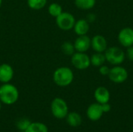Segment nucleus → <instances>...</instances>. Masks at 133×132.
<instances>
[{"label":"nucleus","instance_id":"1","mask_svg":"<svg viewBox=\"0 0 133 132\" xmlns=\"http://www.w3.org/2000/svg\"><path fill=\"white\" fill-rule=\"evenodd\" d=\"M53 82L60 87H66L72 84L74 80L73 71L67 66L57 68L53 72Z\"/></svg>","mask_w":133,"mask_h":132},{"label":"nucleus","instance_id":"2","mask_svg":"<svg viewBox=\"0 0 133 132\" xmlns=\"http://www.w3.org/2000/svg\"><path fill=\"white\" fill-rule=\"evenodd\" d=\"M19 90L10 82L3 83L0 86V101L5 105H12L19 99Z\"/></svg>","mask_w":133,"mask_h":132},{"label":"nucleus","instance_id":"3","mask_svg":"<svg viewBox=\"0 0 133 132\" xmlns=\"http://www.w3.org/2000/svg\"><path fill=\"white\" fill-rule=\"evenodd\" d=\"M106 61L112 65H120L125 59V53L118 47H108L104 51Z\"/></svg>","mask_w":133,"mask_h":132},{"label":"nucleus","instance_id":"4","mask_svg":"<svg viewBox=\"0 0 133 132\" xmlns=\"http://www.w3.org/2000/svg\"><path fill=\"white\" fill-rule=\"evenodd\" d=\"M51 111L53 116L57 119L65 118L69 114V107L67 103L62 98H55L51 103Z\"/></svg>","mask_w":133,"mask_h":132},{"label":"nucleus","instance_id":"5","mask_svg":"<svg viewBox=\"0 0 133 132\" xmlns=\"http://www.w3.org/2000/svg\"><path fill=\"white\" fill-rule=\"evenodd\" d=\"M76 19L75 16L69 12H62L58 17L55 18L57 26L64 31H68L73 29Z\"/></svg>","mask_w":133,"mask_h":132},{"label":"nucleus","instance_id":"6","mask_svg":"<svg viewBox=\"0 0 133 132\" xmlns=\"http://www.w3.org/2000/svg\"><path fill=\"white\" fill-rule=\"evenodd\" d=\"M71 63L72 66L80 71L87 69L90 65V58L86 52L76 51L71 56Z\"/></svg>","mask_w":133,"mask_h":132},{"label":"nucleus","instance_id":"7","mask_svg":"<svg viewBox=\"0 0 133 132\" xmlns=\"http://www.w3.org/2000/svg\"><path fill=\"white\" fill-rule=\"evenodd\" d=\"M108 76L112 82L116 84H121L127 80L129 77V72L127 69L121 65H114V67L111 68Z\"/></svg>","mask_w":133,"mask_h":132},{"label":"nucleus","instance_id":"8","mask_svg":"<svg viewBox=\"0 0 133 132\" xmlns=\"http://www.w3.org/2000/svg\"><path fill=\"white\" fill-rule=\"evenodd\" d=\"M118 40L119 44L125 47H129L133 45V29L131 27H125L122 29L118 34Z\"/></svg>","mask_w":133,"mask_h":132},{"label":"nucleus","instance_id":"9","mask_svg":"<svg viewBox=\"0 0 133 132\" xmlns=\"http://www.w3.org/2000/svg\"><path fill=\"white\" fill-rule=\"evenodd\" d=\"M108 47V41L103 35L97 34L91 38V48L95 52L104 53Z\"/></svg>","mask_w":133,"mask_h":132},{"label":"nucleus","instance_id":"10","mask_svg":"<svg viewBox=\"0 0 133 132\" xmlns=\"http://www.w3.org/2000/svg\"><path fill=\"white\" fill-rule=\"evenodd\" d=\"M73 44L76 51L87 52L91 47V38L87 35L78 36Z\"/></svg>","mask_w":133,"mask_h":132},{"label":"nucleus","instance_id":"11","mask_svg":"<svg viewBox=\"0 0 133 132\" xmlns=\"http://www.w3.org/2000/svg\"><path fill=\"white\" fill-rule=\"evenodd\" d=\"M13 68L8 63L0 65V83H8L13 79Z\"/></svg>","mask_w":133,"mask_h":132},{"label":"nucleus","instance_id":"12","mask_svg":"<svg viewBox=\"0 0 133 132\" xmlns=\"http://www.w3.org/2000/svg\"><path fill=\"white\" fill-rule=\"evenodd\" d=\"M103 114H104V112L102 110L101 104H100L98 103L90 104L87 110V117L90 121H97L100 120Z\"/></svg>","mask_w":133,"mask_h":132},{"label":"nucleus","instance_id":"13","mask_svg":"<svg viewBox=\"0 0 133 132\" xmlns=\"http://www.w3.org/2000/svg\"><path fill=\"white\" fill-rule=\"evenodd\" d=\"M94 98L97 103L103 104L108 103L111 98V94L109 90L104 86H99L94 91Z\"/></svg>","mask_w":133,"mask_h":132},{"label":"nucleus","instance_id":"14","mask_svg":"<svg viewBox=\"0 0 133 132\" xmlns=\"http://www.w3.org/2000/svg\"><path fill=\"white\" fill-rule=\"evenodd\" d=\"M90 28V23L86 19H79L76 21L72 30L77 36H82L87 35Z\"/></svg>","mask_w":133,"mask_h":132},{"label":"nucleus","instance_id":"15","mask_svg":"<svg viewBox=\"0 0 133 132\" xmlns=\"http://www.w3.org/2000/svg\"><path fill=\"white\" fill-rule=\"evenodd\" d=\"M90 65L94 67H100L106 62V58L104 53L95 52L90 57Z\"/></svg>","mask_w":133,"mask_h":132},{"label":"nucleus","instance_id":"16","mask_svg":"<svg viewBox=\"0 0 133 132\" xmlns=\"http://www.w3.org/2000/svg\"><path fill=\"white\" fill-rule=\"evenodd\" d=\"M66 121L67 123L71 126V127H78L82 123V117L81 116L76 113V112H71L69 113L66 116Z\"/></svg>","mask_w":133,"mask_h":132},{"label":"nucleus","instance_id":"17","mask_svg":"<svg viewBox=\"0 0 133 132\" xmlns=\"http://www.w3.org/2000/svg\"><path fill=\"white\" fill-rule=\"evenodd\" d=\"M97 0H75L74 3L76 8L81 10H90L96 5Z\"/></svg>","mask_w":133,"mask_h":132},{"label":"nucleus","instance_id":"18","mask_svg":"<svg viewBox=\"0 0 133 132\" xmlns=\"http://www.w3.org/2000/svg\"><path fill=\"white\" fill-rule=\"evenodd\" d=\"M48 12L50 16H51L52 17L56 18L63 12L62 6L60 4L57 3V2H52L48 5Z\"/></svg>","mask_w":133,"mask_h":132},{"label":"nucleus","instance_id":"19","mask_svg":"<svg viewBox=\"0 0 133 132\" xmlns=\"http://www.w3.org/2000/svg\"><path fill=\"white\" fill-rule=\"evenodd\" d=\"M26 132H48V128L43 123L34 122L30 124Z\"/></svg>","mask_w":133,"mask_h":132},{"label":"nucleus","instance_id":"20","mask_svg":"<svg viewBox=\"0 0 133 132\" xmlns=\"http://www.w3.org/2000/svg\"><path fill=\"white\" fill-rule=\"evenodd\" d=\"M48 0H26L27 5L33 10H41L47 5Z\"/></svg>","mask_w":133,"mask_h":132},{"label":"nucleus","instance_id":"21","mask_svg":"<svg viewBox=\"0 0 133 132\" xmlns=\"http://www.w3.org/2000/svg\"><path fill=\"white\" fill-rule=\"evenodd\" d=\"M61 51L64 54L67 56H72L76 52L74 44L70 41L63 42L61 45Z\"/></svg>","mask_w":133,"mask_h":132},{"label":"nucleus","instance_id":"22","mask_svg":"<svg viewBox=\"0 0 133 132\" xmlns=\"http://www.w3.org/2000/svg\"><path fill=\"white\" fill-rule=\"evenodd\" d=\"M30 124H31V122L30 121V120H28L26 118H21L17 121L16 127L21 131H26V130L28 128V127L30 126Z\"/></svg>","mask_w":133,"mask_h":132},{"label":"nucleus","instance_id":"23","mask_svg":"<svg viewBox=\"0 0 133 132\" xmlns=\"http://www.w3.org/2000/svg\"><path fill=\"white\" fill-rule=\"evenodd\" d=\"M110 70H111V68L106 65H103L99 67V72L103 76H108L110 72Z\"/></svg>","mask_w":133,"mask_h":132},{"label":"nucleus","instance_id":"24","mask_svg":"<svg viewBox=\"0 0 133 132\" xmlns=\"http://www.w3.org/2000/svg\"><path fill=\"white\" fill-rule=\"evenodd\" d=\"M125 53V58H127L129 61H133V45L127 47Z\"/></svg>","mask_w":133,"mask_h":132},{"label":"nucleus","instance_id":"25","mask_svg":"<svg viewBox=\"0 0 133 132\" xmlns=\"http://www.w3.org/2000/svg\"><path fill=\"white\" fill-rule=\"evenodd\" d=\"M97 19V16L94 14V13H89L87 16V18L86 19L90 23H94Z\"/></svg>","mask_w":133,"mask_h":132},{"label":"nucleus","instance_id":"26","mask_svg":"<svg viewBox=\"0 0 133 132\" xmlns=\"http://www.w3.org/2000/svg\"><path fill=\"white\" fill-rule=\"evenodd\" d=\"M101 107H102V110L104 113H108L111 110V105L108 103H105L101 104Z\"/></svg>","mask_w":133,"mask_h":132},{"label":"nucleus","instance_id":"27","mask_svg":"<svg viewBox=\"0 0 133 132\" xmlns=\"http://www.w3.org/2000/svg\"><path fill=\"white\" fill-rule=\"evenodd\" d=\"M2 0H0V8L2 7Z\"/></svg>","mask_w":133,"mask_h":132},{"label":"nucleus","instance_id":"28","mask_svg":"<svg viewBox=\"0 0 133 132\" xmlns=\"http://www.w3.org/2000/svg\"><path fill=\"white\" fill-rule=\"evenodd\" d=\"M1 108H2V103H1V101H0V110H1Z\"/></svg>","mask_w":133,"mask_h":132},{"label":"nucleus","instance_id":"29","mask_svg":"<svg viewBox=\"0 0 133 132\" xmlns=\"http://www.w3.org/2000/svg\"><path fill=\"white\" fill-rule=\"evenodd\" d=\"M0 20H1V15H0Z\"/></svg>","mask_w":133,"mask_h":132},{"label":"nucleus","instance_id":"30","mask_svg":"<svg viewBox=\"0 0 133 132\" xmlns=\"http://www.w3.org/2000/svg\"><path fill=\"white\" fill-rule=\"evenodd\" d=\"M21 132H26V131H21Z\"/></svg>","mask_w":133,"mask_h":132}]
</instances>
